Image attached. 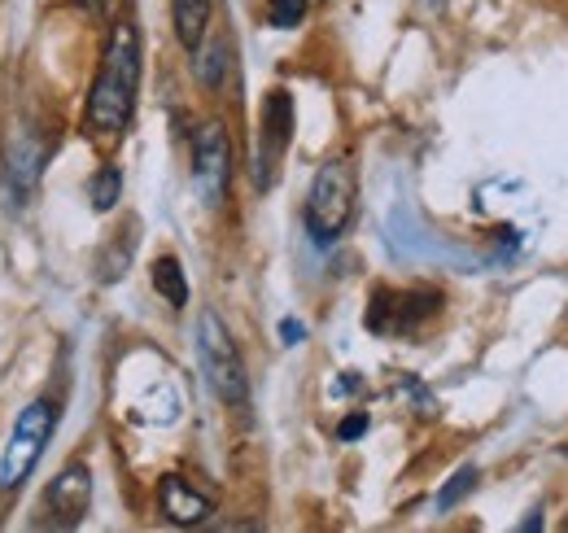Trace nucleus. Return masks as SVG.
Listing matches in <instances>:
<instances>
[{
  "label": "nucleus",
  "mask_w": 568,
  "mask_h": 533,
  "mask_svg": "<svg viewBox=\"0 0 568 533\" xmlns=\"http://www.w3.org/2000/svg\"><path fill=\"white\" fill-rule=\"evenodd\" d=\"M136 92H141V31L136 22H114L101 67L88 92V128L101 135H119L136 114Z\"/></svg>",
  "instance_id": "nucleus-1"
},
{
  "label": "nucleus",
  "mask_w": 568,
  "mask_h": 533,
  "mask_svg": "<svg viewBox=\"0 0 568 533\" xmlns=\"http://www.w3.org/2000/svg\"><path fill=\"white\" fill-rule=\"evenodd\" d=\"M355 167L346 158L324 162L315 171V180H311V193H306V232L320 245H333L351 228V219H355Z\"/></svg>",
  "instance_id": "nucleus-2"
},
{
  "label": "nucleus",
  "mask_w": 568,
  "mask_h": 533,
  "mask_svg": "<svg viewBox=\"0 0 568 533\" xmlns=\"http://www.w3.org/2000/svg\"><path fill=\"white\" fill-rule=\"evenodd\" d=\"M53 429H58V402L53 399H36L18 411L13 433L4 442V455H0V494H13L31 476V467L40 464Z\"/></svg>",
  "instance_id": "nucleus-3"
},
{
  "label": "nucleus",
  "mask_w": 568,
  "mask_h": 533,
  "mask_svg": "<svg viewBox=\"0 0 568 533\" xmlns=\"http://www.w3.org/2000/svg\"><path fill=\"white\" fill-rule=\"evenodd\" d=\"M197 359H202V372H206L211 390L227 402V406H245V402H250L245 359H241L236 341L227 333V324H223L214 311H202V315H197Z\"/></svg>",
  "instance_id": "nucleus-4"
},
{
  "label": "nucleus",
  "mask_w": 568,
  "mask_h": 533,
  "mask_svg": "<svg viewBox=\"0 0 568 533\" xmlns=\"http://www.w3.org/2000/svg\"><path fill=\"white\" fill-rule=\"evenodd\" d=\"M193 184L206 210H219L227 201L232 184V140L223 123H202L193 135Z\"/></svg>",
  "instance_id": "nucleus-5"
},
{
  "label": "nucleus",
  "mask_w": 568,
  "mask_h": 533,
  "mask_svg": "<svg viewBox=\"0 0 568 533\" xmlns=\"http://www.w3.org/2000/svg\"><path fill=\"white\" fill-rule=\"evenodd\" d=\"M293 140V97L284 88H272L263 101V128H258V149H254V184L267 189L276 180L284 149Z\"/></svg>",
  "instance_id": "nucleus-6"
},
{
  "label": "nucleus",
  "mask_w": 568,
  "mask_h": 533,
  "mask_svg": "<svg viewBox=\"0 0 568 533\" xmlns=\"http://www.w3.org/2000/svg\"><path fill=\"white\" fill-rule=\"evenodd\" d=\"M88 503H92L88 464H67L44 490V512H49V525H58V530H74L88 516Z\"/></svg>",
  "instance_id": "nucleus-7"
},
{
  "label": "nucleus",
  "mask_w": 568,
  "mask_h": 533,
  "mask_svg": "<svg viewBox=\"0 0 568 533\" xmlns=\"http://www.w3.org/2000/svg\"><path fill=\"white\" fill-rule=\"evenodd\" d=\"M158 503H162V516L171 521V525H206L214 512V503L202 494V490H193L184 476H162V485H158Z\"/></svg>",
  "instance_id": "nucleus-8"
},
{
  "label": "nucleus",
  "mask_w": 568,
  "mask_h": 533,
  "mask_svg": "<svg viewBox=\"0 0 568 533\" xmlns=\"http://www.w3.org/2000/svg\"><path fill=\"white\" fill-rule=\"evenodd\" d=\"M211 4L214 0H171V22H175V40L197 53L202 40H206V27H211Z\"/></svg>",
  "instance_id": "nucleus-9"
},
{
  "label": "nucleus",
  "mask_w": 568,
  "mask_h": 533,
  "mask_svg": "<svg viewBox=\"0 0 568 533\" xmlns=\"http://www.w3.org/2000/svg\"><path fill=\"white\" fill-rule=\"evenodd\" d=\"M149 280H153V289L180 311V306H189V275H184V266L180 259H171V254H162L158 263L149 266Z\"/></svg>",
  "instance_id": "nucleus-10"
},
{
  "label": "nucleus",
  "mask_w": 568,
  "mask_h": 533,
  "mask_svg": "<svg viewBox=\"0 0 568 533\" xmlns=\"http://www.w3.org/2000/svg\"><path fill=\"white\" fill-rule=\"evenodd\" d=\"M119 193H123V175H119V167H101V171L92 175V184H88L92 210H101V214L119 205Z\"/></svg>",
  "instance_id": "nucleus-11"
},
{
  "label": "nucleus",
  "mask_w": 568,
  "mask_h": 533,
  "mask_svg": "<svg viewBox=\"0 0 568 533\" xmlns=\"http://www.w3.org/2000/svg\"><path fill=\"white\" fill-rule=\"evenodd\" d=\"M473 490H477V467H459V472H455V476L442 485L437 507H442V512H450V507H455V503H464Z\"/></svg>",
  "instance_id": "nucleus-12"
},
{
  "label": "nucleus",
  "mask_w": 568,
  "mask_h": 533,
  "mask_svg": "<svg viewBox=\"0 0 568 533\" xmlns=\"http://www.w3.org/2000/svg\"><path fill=\"white\" fill-rule=\"evenodd\" d=\"M197 53H202V49H197ZM223 67H227V49H223V40H219V44H211V49L197 58V74H202L211 88H219V83H223Z\"/></svg>",
  "instance_id": "nucleus-13"
},
{
  "label": "nucleus",
  "mask_w": 568,
  "mask_h": 533,
  "mask_svg": "<svg viewBox=\"0 0 568 533\" xmlns=\"http://www.w3.org/2000/svg\"><path fill=\"white\" fill-rule=\"evenodd\" d=\"M306 18V0H272V22L288 31V27H297Z\"/></svg>",
  "instance_id": "nucleus-14"
},
{
  "label": "nucleus",
  "mask_w": 568,
  "mask_h": 533,
  "mask_svg": "<svg viewBox=\"0 0 568 533\" xmlns=\"http://www.w3.org/2000/svg\"><path fill=\"white\" fill-rule=\"evenodd\" d=\"M363 433H367V415H363V411L346 415V420H342V429H337V438H342V442H355V438H363Z\"/></svg>",
  "instance_id": "nucleus-15"
},
{
  "label": "nucleus",
  "mask_w": 568,
  "mask_h": 533,
  "mask_svg": "<svg viewBox=\"0 0 568 533\" xmlns=\"http://www.w3.org/2000/svg\"><path fill=\"white\" fill-rule=\"evenodd\" d=\"M302 336H306V329H302L297 320H284V324H281V341H284V345H297Z\"/></svg>",
  "instance_id": "nucleus-16"
},
{
  "label": "nucleus",
  "mask_w": 568,
  "mask_h": 533,
  "mask_svg": "<svg viewBox=\"0 0 568 533\" xmlns=\"http://www.w3.org/2000/svg\"><path fill=\"white\" fill-rule=\"evenodd\" d=\"M79 9H88V13H101V9H110V0H74Z\"/></svg>",
  "instance_id": "nucleus-17"
},
{
  "label": "nucleus",
  "mask_w": 568,
  "mask_h": 533,
  "mask_svg": "<svg viewBox=\"0 0 568 533\" xmlns=\"http://www.w3.org/2000/svg\"><path fill=\"white\" fill-rule=\"evenodd\" d=\"M428 4H433V9H442V0H428Z\"/></svg>",
  "instance_id": "nucleus-18"
}]
</instances>
